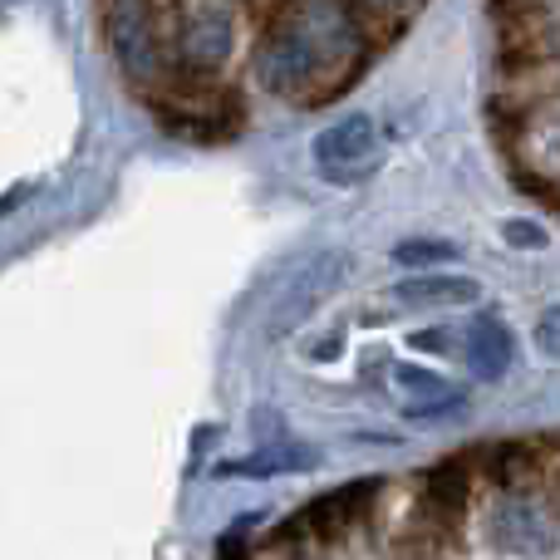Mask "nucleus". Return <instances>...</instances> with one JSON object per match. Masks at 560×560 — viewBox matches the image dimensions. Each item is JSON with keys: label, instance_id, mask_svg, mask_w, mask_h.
I'll use <instances>...</instances> for the list:
<instances>
[{"label": "nucleus", "instance_id": "1", "mask_svg": "<svg viewBox=\"0 0 560 560\" xmlns=\"http://www.w3.org/2000/svg\"><path fill=\"white\" fill-rule=\"evenodd\" d=\"M364 65V35L345 0H290L261 45V74L285 98L339 94Z\"/></svg>", "mask_w": 560, "mask_h": 560}, {"label": "nucleus", "instance_id": "2", "mask_svg": "<svg viewBox=\"0 0 560 560\" xmlns=\"http://www.w3.org/2000/svg\"><path fill=\"white\" fill-rule=\"evenodd\" d=\"M345 276H349V261L339 252H319V256H310V261H300L295 276H290L271 295V305H266V329H271V335H290L295 325H305V319L335 295Z\"/></svg>", "mask_w": 560, "mask_h": 560}, {"label": "nucleus", "instance_id": "3", "mask_svg": "<svg viewBox=\"0 0 560 560\" xmlns=\"http://www.w3.org/2000/svg\"><path fill=\"white\" fill-rule=\"evenodd\" d=\"M108 45L128 79H153L163 55H158V15L153 0H108Z\"/></svg>", "mask_w": 560, "mask_h": 560}, {"label": "nucleus", "instance_id": "4", "mask_svg": "<svg viewBox=\"0 0 560 560\" xmlns=\"http://www.w3.org/2000/svg\"><path fill=\"white\" fill-rule=\"evenodd\" d=\"M232 39H236V20L222 0H192L177 30V55L192 74H217L232 59Z\"/></svg>", "mask_w": 560, "mask_h": 560}, {"label": "nucleus", "instance_id": "5", "mask_svg": "<svg viewBox=\"0 0 560 560\" xmlns=\"http://www.w3.org/2000/svg\"><path fill=\"white\" fill-rule=\"evenodd\" d=\"M378 153V124L369 114H349L339 124H329L325 133H315V163L329 183H359L369 177Z\"/></svg>", "mask_w": 560, "mask_h": 560}, {"label": "nucleus", "instance_id": "6", "mask_svg": "<svg viewBox=\"0 0 560 560\" xmlns=\"http://www.w3.org/2000/svg\"><path fill=\"white\" fill-rule=\"evenodd\" d=\"M492 546L506 556H551L556 551V532L546 522V512L526 497H506L492 512Z\"/></svg>", "mask_w": 560, "mask_h": 560}, {"label": "nucleus", "instance_id": "7", "mask_svg": "<svg viewBox=\"0 0 560 560\" xmlns=\"http://www.w3.org/2000/svg\"><path fill=\"white\" fill-rule=\"evenodd\" d=\"M378 487H384V482L364 477V482H354V487H339V492H329V497H315L305 512L290 516V532H295V536H315V541H329V536H339L345 526H354L359 516H364V506L374 502Z\"/></svg>", "mask_w": 560, "mask_h": 560}, {"label": "nucleus", "instance_id": "8", "mask_svg": "<svg viewBox=\"0 0 560 560\" xmlns=\"http://www.w3.org/2000/svg\"><path fill=\"white\" fill-rule=\"evenodd\" d=\"M394 394L404 398V413L418 418V423H433V418H463L467 398L457 394L453 384H443L438 374L428 369H413V364H398L394 369Z\"/></svg>", "mask_w": 560, "mask_h": 560}, {"label": "nucleus", "instance_id": "9", "mask_svg": "<svg viewBox=\"0 0 560 560\" xmlns=\"http://www.w3.org/2000/svg\"><path fill=\"white\" fill-rule=\"evenodd\" d=\"M502 55L506 69L516 65H541L551 59V25H546V10L526 5V10H502Z\"/></svg>", "mask_w": 560, "mask_h": 560}, {"label": "nucleus", "instance_id": "10", "mask_svg": "<svg viewBox=\"0 0 560 560\" xmlns=\"http://www.w3.org/2000/svg\"><path fill=\"white\" fill-rule=\"evenodd\" d=\"M463 345H467V364L477 369V378H502L516 364V339L497 315H477L467 325Z\"/></svg>", "mask_w": 560, "mask_h": 560}, {"label": "nucleus", "instance_id": "11", "mask_svg": "<svg viewBox=\"0 0 560 560\" xmlns=\"http://www.w3.org/2000/svg\"><path fill=\"white\" fill-rule=\"evenodd\" d=\"M482 295L472 276H413L404 285H394L398 305H418V310H433V305H472Z\"/></svg>", "mask_w": 560, "mask_h": 560}, {"label": "nucleus", "instance_id": "12", "mask_svg": "<svg viewBox=\"0 0 560 560\" xmlns=\"http://www.w3.org/2000/svg\"><path fill=\"white\" fill-rule=\"evenodd\" d=\"M467 467L463 463H438L433 472H428V482H423V492H428V502L438 506V512H463V502H467Z\"/></svg>", "mask_w": 560, "mask_h": 560}, {"label": "nucleus", "instance_id": "13", "mask_svg": "<svg viewBox=\"0 0 560 560\" xmlns=\"http://www.w3.org/2000/svg\"><path fill=\"white\" fill-rule=\"evenodd\" d=\"M295 467H315V453H256V457H246V463H226L222 472L271 477V472H295Z\"/></svg>", "mask_w": 560, "mask_h": 560}, {"label": "nucleus", "instance_id": "14", "mask_svg": "<svg viewBox=\"0 0 560 560\" xmlns=\"http://www.w3.org/2000/svg\"><path fill=\"white\" fill-rule=\"evenodd\" d=\"M457 256V246L453 242H433V236H423V242H398L394 246V261H404V266H438V261H453Z\"/></svg>", "mask_w": 560, "mask_h": 560}, {"label": "nucleus", "instance_id": "15", "mask_svg": "<svg viewBox=\"0 0 560 560\" xmlns=\"http://www.w3.org/2000/svg\"><path fill=\"white\" fill-rule=\"evenodd\" d=\"M349 10H354V20H369V25H378V20H404L408 10L418 5V0H345Z\"/></svg>", "mask_w": 560, "mask_h": 560}, {"label": "nucleus", "instance_id": "16", "mask_svg": "<svg viewBox=\"0 0 560 560\" xmlns=\"http://www.w3.org/2000/svg\"><path fill=\"white\" fill-rule=\"evenodd\" d=\"M536 345H541L551 359H560V305H551L541 315V325H536Z\"/></svg>", "mask_w": 560, "mask_h": 560}, {"label": "nucleus", "instance_id": "17", "mask_svg": "<svg viewBox=\"0 0 560 560\" xmlns=\"http://www.w3.org/2000/svg\"><path fill=\"white\" fill-rule=\"evenodd\" d=\"M532 143L541 148V158H551V163L560 167V114H551V118H546V124H541V133H536Z\"/></svg>", "mask_w": 560, "mask_h": 560}, {"label": "nucleus", "instance_id": "18", "mask_svg": "<svg viewBox=\"0 0 560 560\" xmlns=\"http://www.w3.org/2000/svg\"><path fill=\"white\" fill-rule=\"evenodd\" d=\"M502 232H506V242H516V246H546V232L536 222H506Z\"/></svg>", "mask_w": 560, "mask_h": 560}]
</instances>
